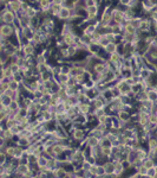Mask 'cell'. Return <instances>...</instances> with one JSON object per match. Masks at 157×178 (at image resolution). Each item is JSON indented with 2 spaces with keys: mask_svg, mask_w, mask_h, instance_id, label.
I'll return each mask as SVG.
<instances>
[{
  "mask_svg": "<svg viewBox=\"0 0 157 178\" xmlns=\"http://www.w3.org/2000/svg\"><path fill=\"white\" fill-rule=\"evenodd\" d=\"M33 96H34V99L36 100H39L40 98H43V96H44V93H43L41 90H39V89H37V90L33 93Z\"/></svg>",
  "mask_w": 157,
  "mask_h": 178,
  "instance_id": "f546056e",
  "label": "cell"
},
{
  "mask_svg": "<svg viewBox=\"0 0 157 178\" xmlns=\"http://www.w3.org/2000/svg\"><path fill=\"white\" fill-rule=\"evenodd\" d=\"M126 172V169L123 164V161H117L115 163V177H120V176H124Z\"/></svg>",
  "mask_w": 157,
  "mask_h": 178,
  "instance_id": "52a82bcc",
  "label": "cell"
},
{
  "mask_svg": "<svg viewBox=\"0 0 157 178\" xmlns=\"http://www.w3.org/2000/svg\"><path fill=\"white\" fill-rule=\"evenodd\" d=\"M51 4H52L51 0H39L38 7H39L40 11H49L50 7H51Z\"/></svg>",
  "mask_w": 157,
  "mask_h": 178,
  "instance_id": "9a60e30c",
  "label": "cell"
},
{
  "mask_svg": "<svg viewBox=\"0 0 157 178\" xmlns=\"http://www.w3.org/2000/svg\"><path fill=\"white\" fill-rule=\"evenodd\" d=\"M22 54L25 56H34L37 54V49H36V46H33L30 43H27L26 45L22 46Z\"/></svg>",
  "mask_w": 157,
  "mask_h": 178,
  "instance_id": "30bf717a",
  "label": "cell"
},
{
  "mask_svg": "<svg viewBox=\"0 0 157 178\" xmlns=\"http://www.w3.org/2000/svg\"><path fill=\"white\" fill-rule=\"evenodd\" d=\"M150 29H151V20L149 18H143L138 27V31H141L142 33H149Z\"/></svg>",
  "mask_w": 157,
  "mask_h": 178,
  "instance_id": "5b68a950",
  "label": "cell"
},
{
  "mask_svg": "<svg viewBox=\"0 0 157 178\" xmlns=\"http://www.w3.org/2000/svg\"><path fill=\"white\" fill-rule=\"evenodd\" d=\"M104 169H105L108 177H115V163L114 161L108 160L106 163H104Z\"/></svg>",
  "mask_w": 157,
  "mask_h": 178,
  "instance_id": "8992f818",
  "label": "cell"
},
{
  "mask_svg": "<svg viewBox=\"0 0 157 178\" xmlns=\"http://www.w3.org/2000/svg\"><path fill=\"white\" fill-rule=\"evenodd\" d=\"M148 99L150 100V101H153L154 103H156L157 102V92L154 89V90H151L150 93H148Z\"/></svg>",
  "mask_w": 157,
  "mask_h": 178,
  "instance_id": "d4e9b609",
  "label": "cell"
},
{
  "mask_svg": "<svg viewBox=\"0 0 157 178\" xmlns=\"http://www.w3.org/2000/svg\"><path fill=\"white\" fill-rule=\"evenodd\" d=\"M65 1H66V0H52V2H55V4H60V5H64Z\"/></svg>",
  "mask_w": 157,
  "mask_h": 178,
  "instance_id": "d6a6232c",
  "label": "cell"
},
{
  "mask_svg": "<svg viewBox=\"0 0 157 178\" xmlns=\"http://www.w3.org/2000/svg\"><path fill=\"white\" fill-rule=\"evenodd\" d=\"M120 57H122V56H120V55H119L118 52H114V54H111V55H110V57H109V61H110V62H112L114 64H116L118 61L120 59Z\"/></svg>",
  "mask_w": 157,
  "mask_h": 178,
  "instance_id": "cb8c5ba5",
  "label": "cell"
},
{
  "mask_svg": "<svg viewBox=\"0 0 157 178\" xmlns=\"http://www.w3.org/2000/svg\"><path fill=\"white\" fill-rule=\"evenodd\" d=\"M19 88H20V83L16 82L14 80H13L12 82H10V89H12V90L17 92V90H19Z\"/></svg>",
  "mask_w": 157,
  "mask_h": 178,
  "instance_id": "83f0119b",
  "label": "cell"
},
{
  "mask_svg": "<svg viewBox=\"0 0 157 178\" xmlns=\"http://www.w3.org/2000/svg\"><path fill=\"white\" fill-rule=\"evenodd\" d=\"M117 46H118V44H116L115 42H110V43L104 48V50H105L109 55H111V54H114V52H117Z\"/></svg>",
  "mask_w": 157,
  "mask_h": 178,
  "instance_id": "2e32d148",
  "label": "cell"
},
{
  "mask_svg": "<svg viewBox=\"0 0 157 178\" xmlns=\"http://www.w3.org/2000/svg\"><path fill=\"white\" fill-rule=\"evenodd\" d=\"M156 169H155V166L154 167H150V169H148V172H147V177L149 178H156Z\"/></svg>",
  "mask_w": 157,
  "mask_h": 178,
  "instance_id": "484cf974",
  "label": "cell"
},
{
  "mask_svg": "<svg viewBox=\"0 0 157 178\" xmlns=\"http://www.w3.org/2000/svg\"><path fill=\"white\" fill-rule=\"evenodd\" d=\"M143 165H145L148 169H150V167H154V166L156 165V163H155V160H154V159H151V158H149V157H148L147 159H144V160H143Z\"/></svg>",
  "mask_w": 157,
  "mask_h": 178,
  "instance_id": "7402d4cb",
  "label": "cell"
},
{
  "mask_svg": "<svg viewBox=\"0 0 157 178\" xmlns=\"http://www.w3.org/2000/svg\"><path fill=\"white\" fill-rule=\"evenodd\" d=\"M151 74H153V73H151L147 67L139 70V77L143 80H149L150 79V76H151Z\"/></svg>",
  "mask_w": 157,
  "mask_h": 178,
  "instance_id": "e0dca14e",
  "label": "cell"
},
{
  "mask_svg": "<svg viewBox=\"0 0 157 178\" xmlns=\"http://www.w3.org/2000/svg\"><path fill=\"white\" fill-rule=\"evenodd\" d=\"M10 67H11V70H12L13 74H17V73H19L20 71V67L17 64V63H11Z\"/></svg>",
  "mask_w": 157,
  "mask_h": 178,
  "instance_id": "f1b7e54d",
  "label": "cell"
},
{
  "mask_svg": "<svg viewBox=\"0 0 157 178\" xmlns=\"http://www.w3.org/2000/svg\"><path fill=\"white\" fill-rule=\"evenodd\" d=\"M85 4H86V7H91L96 5V0H85Z\"/></svg>",
  "mask_w": 157,
  "mask_h": 178,
  "instance_id": "4dcf8cb0",
  "label": "cell"
},
{
  "mask_svg": "<svg viewBox=\"0 0 157 178\" xmlns=\"http://www.w3.org/2000/svg\"><path fill=\"white\" fill-rule=\"evenodd\" d=\"M70 136L72 137V138L75 139V140H77V141H81L83 139H85L87 137V134H86V132L83 130V128H77V130H71L70 132Z\"/></svg>",
  "mask_w": 157,
  "mask_h": 178,
  "instance_id": "7a4b0ae2",
  "label": "cell"
},
{
  "mask_svg": "<svg viewBox=\"0 0 157 178\" xmlns=\"http://www.w3.org/2000/svg\"><path fill=\"white\" fill-rule=\"evenodd\" d=\"M19 108H20V103L18 101H14V100L11 102V105H10V107H8L10 112H18Z\"/></svg>",
  "mask_w": 157,
  "mask_h": 178,
  "instance_id": "ffe728a7",
  "label": "cell"
},
{
  "mask_svg": "<svg viewBox=\"0 0 157 178\" xmlns=\"http://www.w3.org/2000/svg\"><path fill=\"white\" fill-rule=\"evenodd\" d=\"M12 101H13L12 98L5 95V93H0V105H1V108H8Z\"/></svg>",
  "mask_w": 157,
  "mask_h": 178,
  "instance_id": "8fae6325",
  "label": "cell"
},
{
  "mask_svg": "<svg viewBox=\"0 0 157 178\" xmlns=\"http://www.w3.org/2000/svg\"><path fill=\"white\" fill-rule=\"evenodd\" d=\"M117 117L119 118L120 121H123L124 123H126V122H129L130 120H131V113L130 112H126V111H120V112H118Z\"/></svg>",
  "mask_w": 157,
  "mask_h": 178,
  "instance_id": "4fadbf2b",
  "label": "cell"
},
{
  "mask_svg": "<svg viewBox=\"0 0 157 178\" xmlns=\"http://www.w3.org/2000/svg\"><path fill=\"white\" fill-rule=\"evenodd\" d=\"M37 164H38L39 169H41V167H46V166H47V159L45 158L44 156H41V157H39V158H38Z\"/></svg>",
  "mask_w": 157,
  "mask_h": 178,
  "instance_id": "603a6c76",
  "label": "cell"
},
{
  "mask_svg": "<svg viewBox=\"0 0 157 178\" xmlns=\"http://www.w3.org/2000/svg\"><path fill=\"white\" fill-rule=\"evenodd\" d=\"M100 46H99L98 44H90V46H89V54L90 55H93V56H96V55H98V52L100 51Z\"/></svg>",
  "mask_w": 157,
  "mask_h": 178,
  "instance_id": "ac0fdd59",
  "label": "cell"
},
{
  "mask_svg": "<svg viewBox=\"0 0 157 178\" xmlns=\"http://www.w3.org/2000/svg\"><path fill=\"white\" fill-rule=\"evenodd\" d=\"M78 107H79L80 113H83V114H90L92 105H91L90 102H80L78 105Z\"/></svg>",
  "mask_w": 157,
  "mask_h": 178,
  "instance_id": "7c38bea8",
  "label": "cell"
},
{
  "mask_svg": "<svg viewBox=\"0 0 157 178\" xmlns=\"http://www.w3.org/2000/svg\"><path fill=\"white\" fill-rule=\"evenodd\" d=\"M124 32H128V33H131V35H135L137 32V29H135L130 23H125V27H124Z\"/></svg>",
  "mask_w": 157,
  "mask_h": 178,
  "instance_id": "d6986e66",
  "label": "cell"
},
{
  "mask_svg": "<svg viewBox=\"0 0 157 178\" xmlns=\"http://www.w3.org/2000/svg\"><path fill=\"white\" fill-rule=\"evenodd\" d=\"M106 62V61H105ZM105 62H98L97 64H95V67H93V73H96V74H105L108 70H109V68L106 67V63ZM92 73V74H93Z\"/></svg>",
  "mask_w": 157,
  "mask_h": 178,
  "instance_id": "9c48e42d",
  "label": "cell"
},
{
  "mask_svg": "<svg viewBox=\"0 0 157 178\" xmlns=\"http://www.w3.org/2000/svg\"><path fill=\"white\" fill-rule=\"evenodd\" d=\"M21 0H10L7 4H6V7L8 11H12L14 13H17L18 11H20V7H21Z\"/></svg>",
  "mask_w": 157,
  "mask_h": 178,
  "instance_id": "277c9868",
  "label": "cell"
},
{
  "mask_svg": "<svg viewBox=\"0 0 157 178\" xmlns=\"http://www.w3.org/2000/svg\"><path fill=\"white\" fill-rule=\"evenodd\" d=\"M137 171L139 172V173H141V175H142V177H147L148 167H147L145 165H143V164H142V165H141V166H139V167L137 169Z\"/></svg>",
  "mask_w": 157,
  "mask_h": 178,
  "instance_id": "4316f807",
  "label": "cell"
},
{
  "mask_svg": "<svg viewBox=\"0 0 157 178\" xmlns=\"http://www.w3.org/2000/svg\"><path fill=\"white\" fill-rule=\"evenodd\" d=\"M16 32V29L12 24H1L0 27V37L2 38H8L11 36H13Z\"/></svg>",
  "mask_w": 157,
  "mask_h": 178,
  "instance_id": "6da1fadb",
  "label": "cell"
},
{
  "mask_svg": "<svg viewBox=\"0 0 157 178\" xmlns=\"http://www.w3.org/2000/svg\"><path fill=\"white\" fill-rule=\"evenodd\" d=\"M117 2L122 4V5H124V6H129V4H130V0H118Z\"/></svg>",
  "mask_w": 157,
  "mask_h": 178,
  "instance_id": "1f68e13d",
  "label": "cell"
},
{
  "mask_svg": "<svg viewBox=\"0 0 157 178\" xmlns=\"http://www.w3.org/2000/svg\"><path fill=\"white\" fill-rule=\"evenodd\" d=\"M61 8H63V5L52 2V4H51V7H50V11H51V16H52L53 18H55V17H58L59 12L61 11Z\"/></svg>",
  "mask_w": 157,
  "mask_h": 178,
  "instance_id": "5bb4252c",
  "label": "cell"
},
{
  "mask_svg": "<svg viewBox=\"0 0 157 178\" xmlns=\"http://www.w3.org/2000/svg\"><path fill=\"white\" fill-rule=\"evenodd\" d=\"M96 31H97V29L93 26L92 23H90V24H87L86 26H84V29H83V35L86 36V37L92 38V36L96 33Z\"/></svg>",
  "mask_w": 157,
  "mask_h": 178,
  "instance_id": "ba28073f",
  "label": "cell"
},
{
  "mask_svg": "<svg viewBox=\"0 0 157 178\" xmlns=\"http://www.w3.org/2000/svg\"><path fill=\"white\" fill-rule=\"evenodd\" d=\"M111 17H112V19L115 20L117 24L125 23V21H124V12L119 11V10L116 8V7L111 8Z\"/></svg>",
  "mask_w": 157,
  "mask_h": 178,
  "instance_id": "3957f363",
  "label": "cell"
},
{
  "mask_svg": "<svg viewBox=\"0 0 157 178\" xmlns=\"http://www.w3.org/2000/svg\"><path fill=\"white\" fill-rule=\"evenodd\" d=\"M154 89H155V90H156V92H157V83H156V84H155V86H154Z\"/></svg>",
  "mask_w": 157,
  "mask_h": 178,
  "instance_id": "836d02e7",
  "label": "cell"
},
{
  "mask_svg": "<svg viewBox=\"0 0 157 178\" xmlns=\"http://www.w3.org/2000/svg\"><path fill=\"white\" fill-rule=\"evenodd\" d=\"M96 177H108L106 176V172H105V169H104V165H98Z\"/></svg>",
  "mask_w": 157,
  "mask_h": 178,
  "instance_id": "44dd1931",
  "label": "cell"
}]
</instances>
